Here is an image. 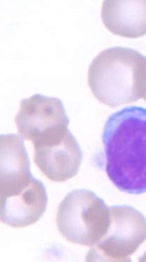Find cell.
<instances>
[{
  "mask_svg": "<svg viewBox=\"0 0 146 262\" xmlns=\"http://www.w3.org/2000/svg\"><path fill=\"white\" fill-rule=\"evenodd\" d=\"M106 172L121 192H146V108L132 106L110 115L103 133Z\"/></svg>",
  "mask_w": 146,
  "mask_h": 262,
  "instance_id": "1",
  "label": "cell"
},
{
  "mask_svg": "<svg viewBox=\"0 0 146 262\" xmlns=\"http://www.w3.org/2000/svg\"><path fill=\"white\" fill-rule=\"evenodd\" d=\"M23 139L15 134L0 137L1 221L13 228L36 223L48 202L45 186L31 173Z\"/></svg>",
  "mask_w": 146,
  "mask_h": 262,
  "instance_id": "2",
  "label": "cell"
},
{
  "mask_svg": "<svg viewBox=\"0 0 146 262\" xmlns=\"http://www.w3.org/2000/svg\"><path fill=\"white\" fill-rule=\"evenodd\" d=\"M144 57L131 48L114 47L99 53L89 67L88 82L95 98L111 108L141 98Z\"/></svg>",
  "mask_w": 146,
  "mask_h": 262,
  "instance_id": "3",
  "label": "cell"
},
{
  "mask_svg": "<svg viewBox=\"0 0 146 262\" xmlns=\"http://www.w3.org/2000/svg\"><path fill=\"white\" fill-rule=\"evenodd\" d=\"M109 221V208L105 201L88 190L68 193L57 211L60 234L70 243L88 247L99 243Z\"/></svg>",
  "mask_w": 146,
  "mask_h": 262,
  "instance_id": "4",
  "label": "cell"
},
{
  "mask_svg": "<svg viewBox=\"0 0 146 262\" xmlns=\"http://www.w3.org/2000/svg\"><path fill=\"white\" fill-rule=\"evenodd\" d=\"M107 230L91 247L88 261H130V257L146 241V219L138 210L127 205L109 208Z\"/></svg>",
  "mask_w": 146,
  "mask_h": 262,
  "instance_id": "5",
  "label": "cell"
},
{
  "mask_svg": "<svg viewBox=\"0 0 146 262\" xmlns=\"http://www.w3.org/2000/svg\"><path fill=\"white\" fill-rule=\"evenodd\" d=\"M15 121L17 132L33 144L65 132L69 124L63 102L41 94L21 100Z\"/></svg>",
  "mask_w": 146,
  "mask_h": 262,
  "instance_id": "6",
  "label": "cell"
},
{
  "mask_svg": "<svg viewBox=\"0 0 146 262\" xmlns=\"http://www.w3.org/2000/svg\"><path fill=\"white\" fill-rule=\"evenodd\" d=\"M34 161L48 179L62 183L78 173L83 154L78 142L69 130L52 139L33 144Z\"/></svg>",
  "mask_w": 146,
  "mask_h": 262,
  "instance_id": "7",
  "label": "cell"
},
{
  "mask_svg": "<svg viewBox=\"0 0 146 262\" xmlns=\"http://www.w3.org/2000/svg\"><path fill=\"white\" fill-rule=\"evenodd\" d=\"M101 18L113 34L139 38L146 35V0H106Z\"/></svg>",
  "mask_w": 146,
  "mask_h": 262,
  "instance_id": "8",
  "label": "cell"
},
{
  "mask_svg": "<svg viewBox=\"0 0 146 262\" xmlns=\"http://www.w3.org/2000/svg\"><path fill=\"white\" fill-rule=\"evenodd\" d=\"M141 98L146 101V57H144V63H143Z\"/></svg>",
  "mask_w": 146,
  "mask_h": 262,
  "instance_id": "9",
  "label": "cell"
}]
</instances>
